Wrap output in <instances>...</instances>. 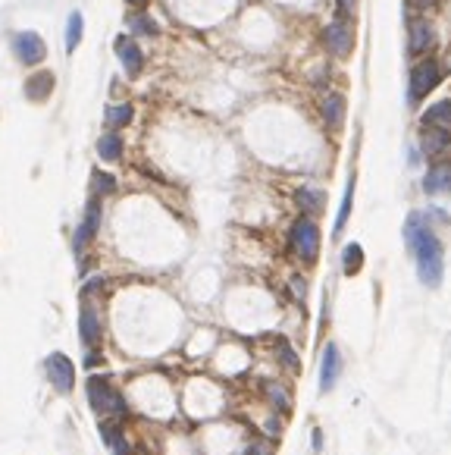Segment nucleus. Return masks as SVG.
<instances>
[{
    "mask_svg": "<svg viewBox=\"0 0 451 455\" xmlns=\"http://www.w3.org/2000/svg\"><path fill=\"white\" fill-rule=\"evenodd\" d=\"M405 242L410 254L417 261V277H420L423 286H439L442 273H445V251H442V242L436 239L433 226L423 213H410L405 223Z\"/></svg>",
    "mask_w": 451,
    "mask_h": 455,
    "instance_id": "1",
    "label": "nucleus"
},
{
    "mask_svg": "<svg viewBox=\"0 0 451 455\" xmlns=\"http://www.w3.org/2000/svg\"><path fill=\"white\" fill-rule=\"evenodd\" d=\"M85 396H88V405L100 414V418L123 421L126 414H129L126 399L119 396L116 386H113L107 377H88V380H85Z\"/></svg>",
    "mask_w": 451,
    "mask_h": 455,
    "instance_id": "2",
    "label": "nucleus"
},
{
    "mask_svg": "<svg viewBox=\"0 0 451 455\" xmlns=\"http://www.w3.org/2000/svg\"><path fill=\"white\" fill-rule=\"evenodd\" d=\"M288 242H292V251L298 254L301 261L314 264L316 254H320V230H316L314 220L301 217L298 223L292 226V236H288Z\"/></svg>",
    "mask_w": 451,
    "mask_h": 455,
    "instance_id": "3",
    "label": "nucleus"
},
{
    "mask_svg": "<svg viewBox=\"0 0 451 455\" xmlns=\"http://www.w3.org/2000/svg\"><path fill=\"white\" fill-rule=\"evenodd\" d=\"M442 79V66L436 60H426V63H417L410 70V82H408V101L410 104H420L429 91L439 85Z\"/></svg>",
    "mask_w": 451,
    "mask_h": 455,
    "instance_id": "4",
    "label": "nucleus"
},
{
    "mask_svg": "<svg viewBox=\"0 0 451 455\" xmlns=\"http://www.w3.org/2000/svg\"><path fill=\"white\" fill-rule=\"evenodd\" d=\"M13 53L22 66H38L47 57V44L38 32H16L13 35Z\"/></svg>",
    "mask_w": 451,
    "mask_h": 455,
    "instance_id": "5",
    "label": "nucleus"
},
{
    "mask_svg": "<svg viewBox=\"0 0 451 455\" xmlns=\"http://www.w3.org/2000/svg\"><path fill=\"white\" fill-rule=\"evenodd\" d=\"M323 44H326V51L332 53V57H339V60L351 57V51H354V35H351V29H348V22H342V19L329 22L326 32H323Z\"/></svg>",
    "mask_w": 451,
    "mask_h": 455,
    "instance_id": "6",
    "label": "nucleus"
},
{
    "mask_svg": "<svg viewBox=\"0 0 451 455\" xmlns=\"http://www.w3.org/2000/svg\"><path fill=\"white\" fill-rule=\"evenodd\" d=\"M47 377H51V383L57 386L60 393L76 390V367H72V361L66 358L63 352H53L51 358H47Z\"/></svg>",
    "mask_w": 451,
    "mask_h": 455,
    "instance_id": "7",
    "label": "nucleus"
},
{
    "mask_svg": "<svg viewBox=\"0 0 451 455\" xmlns=\"http://www.w3.org/2000/svg\"><path fill=\"white\" fill-rule=\"evenodd\" d=\"M79 333H82V343L88 349H97L100 339H104V324H100V311L85 298L82 311H79Z\"/></svg>",
    "mask_w": 451,
    "mask_h": 455,
    "instance_id": "8",
    "label": "nucleus"
},
{
    "mask_svg": "<svg viewBox=\"0 0 451 455\" xmlns=\"http://www.w3.org/2000/svg\"><path fill=\"white\" fill-rule=\"evenodd\" d=\"M113 51H116L119 63H123V70L129 72V76H141V70H144V53L135 44V38L132 35H119L116 41H113Z\"/></svg>",
    "mask_w": 451,
    "mask_h": 455,
    "instance_id": "9",
    "label": "nucleus"
},
{
    "mask_svg": "<svg viewBox=\"0 0 451 455\" xmlns=\"http://www.w3.org/2000/svg\"><path fill=\"white\" fill-rule=\"evenodd\" d=\"M100 220H104V207H100V198H88L85 204V217L76 230V249H85L100 230Z\"/></svg>",
    "mask_w": 451,
    "mask_h": 455,
    "instance_id": "10",
    "label": "nucleus"
},
{
    "mask_svg": "<svg viewBox=\"0 0 451 455\" xmlns=\"http://www.w3.org/2000/svg\"><path fill=\"white\" fill-rule=\"evenodd\" d=\"M342 374V355H339V345L329 343L326 349H323V364H320V390H332L335 380H339Z\"/></svg>",
    "mask_w": 451,
    "mask_h": 455,
    "instance_id": "11",
    "label": "nucleus"
},
{
    "mask_svg": "<svg viewBox=\"0 0 451 455\" xmlns=\"http://www.w3.org/2000/svg\"><path fill=\"white\" fill-rule=\"evenodd\" d=\"M53 95V72L51 70H38L25 79V98L35 104H44Z\"/></svg>",
    "mask_w": 451,
    "mask_h": 455,
    "instance_id": "12",
    "label": "nucleus"
},
{
    "mask_svg": "<svg viewBox=\"0 0 451 455\" xmlns=\"http://www.w3.org/2000/svg\"><path fill=\"white\" fill-rule=\"evenodd\" d=\"M451 145V129H439V126H423V136H420V148L426 157H439L445 154Z\"/></svg>",
    "mask_w": 451,
    "mask_h": 455,
    "instance_id": "13",
    "label": "nucleus"
},
{
    "mask_svg": "<svg viewBox=\"0 0 451 455\" xmlns=\"http://www.w3.org/2000/svg\"><path fill=\"white\" fill-rule=\"evenodd\" d=\"M423 192H426V195H448L451 192V164L448 160L436 164L433 170L423 176Z\"/></svg>",
    "mask_w": 451,
    "mask_h": 455,
    "instance_id": "14",
    "label": "nucleus"
},
{
    "mask_svg": "<svg viewBox=\"0 0 451 455\" xmlns=\"http://www.w3.org/2000/svg\"><path fill=\"white\" fill-rule=\"evenodd\" d=\"M323 123L329 126V129H342V123H345V98L339 95V91H329L326 98H323Z\"/></svg>",
    "mask_w": 451,
    "mask_h": 455,
    "instance_id": "15",
    "label": "nucleus"
},
{
    "mask_svg": "<svg viewBox=\"0 0 451 455\" xmlns=\"http://www.w3.org/2000/svg\"><path fill=\"white\" fill-rule=\"evenodd\" d=\"M408 41H410V53H423L433 44V25L426 22V19H410L408 25Z\"/></svg>",
    "mask_w": 451,
    "mask_h": 455,
    "instance_id": "16",
    "label": "nucleus"
},
{
    "mask_svg": "<svg viewBox=\"0 0 451 455\" xmlns=\"http://www.w3.org/2000/svg\"><path fill=\"white\" fill-rule=\"evenodd\" d=\"M97 157L107 160V164L123 160V136H119V132H104V136L97 138Z\"/></svg>",
    "mask_w": 451,
    "mask_h": 455,
    "instance_id": "17",
    "label": "nucleus"
},
{
    "mask_svg": "<svg viewBox=\"0 0 451 455\" xmlns=\"http://www.w3.org/2000/svg\"><path fill=\"white\" fill-rule=\"evenodd\" d=\"M126 29H129L132 38H157L160 35V25L154 22L147 13H132V16L126 19Z\"/></svg>",
    "mask_w": 451,
    "mask_h": 455,
    "instance_id": "18",
    "label": "nucleus"
},
{
    "mask_svg": "<svg viewBox=\"0 0 451 455\" xmlns=\"http://www.w3.org/2000/svg\"><path fill=\"white\" fill-rule=\"evenodd\" d=\"M132 119H135V107H132V104H110L104 110V123L110 126L113 132L123 129V126H129Z\"/></svg>",
    "mask_w": 451,
    "mask_h": 455,
    "instance_id": "19",
    "label": "nucleus"
},
{
    "mask_svg": "<svg viewBox=\"0 0 451 455\" xmlns=\"http://www.w3.org/2000/svg\"><path fill=\"white\" fill-rule=\"evenodd\" d=\"M295 202H298L301 211L314 217V213H320L323 207H326V195H323L320 189H298L295 192Z\"/></svg>",
    "mask_w": 451,
    "mask_h": 455,
    "instance_id": "20",
    "label": "nucleus"
},
{
    "mask_svg": "<svg viewBox=\"0 0 451 455\" xmlns=\"http://www.w3.org/2000/svg\"><path fill=\"white\" fill-rule=\"evenodd\" d=\"M423 126H439V129H451V101H439L426 107L423 113Z\"/></svg>",
    "mask_w": 451,
    "mask_h": 455,
    "instance_id": "21",
    "label": "nucleus"
},
{
    "mask_svg": "<svg viewBox=\"0 0 451 455\" xmlns=\"http://www.w3.org/2000/svg\"><path fill=\"white\" fill-rule=\"evenodd\" d=\"M82 35H85V19L82 13H69V19H66V51H76L79 44H82Z\"/></svg>",
    "mask_w": 451,
    "mask_h": 455,
    "instance_id": "22",
    "label": "nucleus"
},
{
    "mask_svg": "<svg viewBox=\"0 0 451 455\" xmlns=\"http://www.w3.org/2000/svg\"><path fill=\"white\" fill-rule=\"evenodd\" d=\"M363 267V249L358 242L345 245V251H342V270L348 273V277H354V273H361Z\"/></svg>",
    "mask_w": 451,
    "mask_h": 455,
    "instance_id": "23",
    "label": "nucleus"
},
{
    "mask_svg": "<svg viewBox=\"0 0 451 455\" xmlns=\"http://www.w3.org/2000/svg\"><path fill=\"white\" fill-rule=\"evenodd\" d=\"M110 192H116V176H110V173H104V170H94V176H91V195L100 198V195H110Z\"/></svg>",
    "mask_w": 451,
    "mask_h": 455,
    "instance_id": "24",
    "label": "nucleus"
},
{
    "mask_svg": "<svg viewBox=\"0 0 451 455\" xmlns=\"http://www.w3.org/2000/svg\"><path fill=\"white\" fill-rule=\"evenodd\" d=\"M351 204H354V179L348 183V189H345V198H342V207H339V217H335V236H339L342 230H345V223H348V213H351Z\"/></svg>",
    "mask_w": 451,
    "mask_h": 455,
    "instance_id": "25",
    "label": "nucleus"
},
{
    "mask_svg": "<svg viewBox=\"0 0 451 455\" xmlns=\"http://www.w3.org/2000/svg\"><path fill=\"white\" fill-rule=\"evenodd\" d=\"M267 396H270V402L279 408V411H288V405H292V402H288V393L282 390V386H276V383L267 386Z\"/></svg>",
    "mask_w": 451,
    "mask_h": 455,
    "instance_id": "26",
    "label": "nucleus"
},
{
    "mask_svg": "<svg viewBox=\"0 0 451 455\" xmlns=\"http://www.w3.org/2000/svg\"><path fill=\"white\" fill-rule=\"evenodd\" d=\"M335 4H339V19H342V22H345V19L354 13V6H358V0H335Z\"/></svg>",
    "mask_w": 451,
    "mask_h": 455,
    "instance_id": "27",
    "label": "nucleus"
},
{
    "mask_svg": "<svg viewBox=\"0 0 451 455\" xmlns=\"http://www.w3.org/2000/svg\"><path fill=\"white\" fill-rule=\"evenodd\" d=\"M104 286H107V279H88V283H85V289H82V296L85 298H91L94 296V292H100V289H104Z\"/></svg>",
    "mask_w": 451,
    "mask_h": 455,
    "instance_id": "28",
    "label": "nucleus"
},
{
    "mask_svg": "<svg viewBox=\"0 0 451 455\" xmlns=\"http://www.w3.org/2000/svg\"><path fill=\"white\" fill-rule=\"evenodd\" d=\"M279 355L285 358V364H288V367H298V358H295V352L288 349V343H279Z\"/></svg>",
    "mask_w": 451,
    "mask_h": 455,
    "instance_id": "29",
    "label": "nucleus"
},
{
    "mask_svg": "<svg viewBox=\"0 0 451 455\" xmlns=\"http://www.w3.org/2000/svg\"><path fill=\"white\" fill-rule=\"evenodd\" d=\"M241 455H270V449H267L264 443H251V446H248V449L241 452Z\"/></svg>",
    "mask_w": 451,
    "mask_h": 455,
    "instance_id": "30",
    "label": "nucleus"
},
{
    "mask_svg": "<svg viewBox=\"0 0 451 455\" xmlns=\"http://www.w3.org/2000/svg\"><path fill=\"white\" fill-rule=\"evenodd\" d=\"M292 289L298 298H304V279H292Z\"/></svg>",
    "mask_w": 451,
    "mask_h": 455,
    "instance_id": "31",
    "label": "nucleus"
},
{
    "mask_svg": "<svg viewBox=\"0 0 451 455\" xmlns=\"http://www.w3.org/2000/svg\"><path fill=\"white\" fill-rule=\"evenodd\" d=\"M126 4H129V6H144L147 0H126Z\"/></svg>",
    "mask_w": 451,
    "mask_h": 455,
    "instance_id": "32",
    "label": "nucleus"
}]
</instances>
